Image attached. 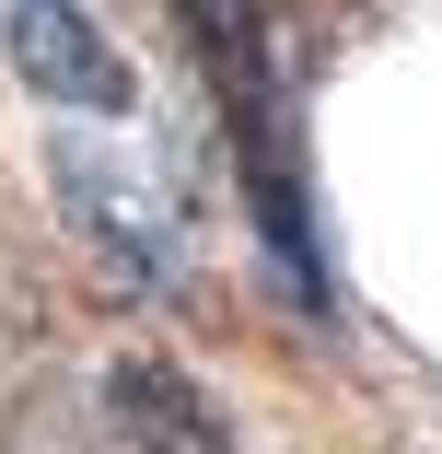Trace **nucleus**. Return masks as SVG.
I'll list each match as a JSON object with an SVG mask.
<instances>
[{"label":"nucleus","instance_id":"nucleus-1","mask_svg":"<svg viewBox=\"0 0 442 454\" xmlns=\"http://www.w3.org/2000/svg\"><path fill=\"white\" fill-rule=\"evenodd\" d=\"M174 35H187V70L210 82V117H221V152H233V187H244V222H256L268 280L291 292L303 326H337V268H326L303 106H291L268 0H174Z\"/></svg>","mask_w":442,"mask_h":454},{"label":"nucleus","instance_id":"nucleus-2","mask_svg":"<svg viewBox=\"0 0 442 454\" xmlns=\"http://www.w3.org/2000/svg\"><path fill=\"white\" fill-rule=\"evenodd\" d=\"M47 187L70 210V233L94 245L128 292H187L198 280V222H187V199H174V175L128 140V117L58 129L47 140Z\"/></svg>","mask_w":442,"mask_h":454},{"label":"nucleus","instance_id":"nucleus-3","mask_svg":"<svg viewBox=\"0 0 442 454\" xmlns=\"http://www.w3.org/2000/svg\"><path fill=\"white\" fill-rule=\"evenodd\" d=\"M0 70L58 117H140L128 47L81 12V0H0Z\"/></svg>","mask_w":442,"mask_h":454},{"label":"nucleus","instance_id":"nucleus-4","mask_svg":"<svg viewBox=\"0 0 442 454\" xmlns=\"http://www.w3.org/2000/svg\"><path fill=\"white\" fill-rule=\"evenodd\" d=\"M105 431L128 454H233V419L210 385H187L174 361H105Z\"/></svg>","mask_w":442,"mask_h":454}]
</instances>
